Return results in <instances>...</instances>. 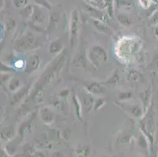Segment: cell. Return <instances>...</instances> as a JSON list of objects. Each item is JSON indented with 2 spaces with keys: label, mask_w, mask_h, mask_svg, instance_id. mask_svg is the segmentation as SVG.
Wrapping results in <instances>:
<instances>
[{
  "label": "cell",
  "mask_w": 158,
  "mask_h": 157,
  "mask_svg": "<svg viewBox=\"0 0 158 157\" xmlns=\"http://www.w3.org/2000/svg\"><path fill=\"white\" fill-rule=\"evenodd\" d=\"M141 47V42L134 38H124L120 40L118 48V55L120 58L130 59L134 54H137Z\"/></svg>",
  "instance_id": "obj_1"
},
{
  "label": "cell",
  "mask_w": 158,
  "mask_h": 157,
  "mask_svg": "<svg viewBox=\"0 0 158 157\" xmlns=\"http://www.w3.org/2000/svg\"><path fill=\"white\" fill-rule=\"evenodd\" d=\"M87 57L94 67H99L103 63L107 62L109 59L107 51L101 45H94L90 47L87 53Z\"/></svg>",
  "instance_id": "obj_2"
},
{
  "label": "cell",
  "mask_w": 158,
  "mask_h": 157,
  "mask_svg": "<svg viewBox=\"0 0 158 157\" xmlns=\"http://www.w3.org/2000/svg\"><path fill=\"white\" fill-rule=\"evenodd\" d=\"M80 15L77 9H73L70 15L69 24V45L70 47L74 48L78 42L79 33H80Z\"/></svg>",
  "instance_id": "obj_3"
},
{
  "label": "cell",
  "mask_w": 158,
  "mask_h": 157,
  "mask_svg": "<svg viewBox=\"0 0 158 157\" xmlns=\"http://www.w3.org/2000/svg\"><path fill=\"white\" fill-rule=\"evenodd\" d=\"M36 43L35 35L31 31H27L15 41L14 47L18 51L25 52L32 50Z\"/></svg>",
  "instance_id": "obj_4"
},
{
  "label": "cell",
  "mask_w": 158,
  "mask_h": 157,
  "mask_svg": "<svg viewBox=\"0 0 158 157\" xmlns=\"http://www.w3.org/2000/svg\"><path fill=\"white\" fill-rule=\"evenodd\" d=\"M116 105L131 117L140 119L145 115L144 109L143 106L139 105H134V104H130L127 102L120 101L116 102Z\"/></svg>",
  "instance_id": "obj_5"
},
{
  "label": "cell",
  "mask_w": 158,
  "mask_h": 157,
  "mask_svg": "<svg viewBox=\"0 0 158 157\" xmlns=\"http://www.w3.org/2000/svg\"><path fill=\"white\" fill-rule=\"evenodd\" d=\"M38 116L40 119L45 124H52L55 120V113L51 109L47 106L41 107L38 111Z\"/></svg>",
  "instance_id": "obj_6"
},
{
  "label": "cell",
  "mask_w": 158,
  "mask_h": 157,
  "mask_svg": "<svg viewBox=\"0 0 158 157\" xmlns=\"http://www.w3.org/2000/svg\"><path fill=\"white\" fill-rule=\"evenodd\" d=\"M104 83L95 81H87L84 83L86 91L92 95H101L105 93L106 87Z\"/></svg>",
  "instance_id": "obj_7"
},
{
  "label": "cell",
  "mask_w": 158,
  "mask_h": 157,
  "mask_svg": "<svg viewBox=\"0 0 158 157\" xmlns=\"http://www.w3.org/2000/svg\"><path fill=\"white\" fill-rule=\"evenodd\" d=\"M46 10L40 6L34 5V11H33L32 16L31 17V21L33 24L40 25L45 21L47 14H46Z\"/></svg>",
  "instance_id": "obj_8"
},
{
  "label": "cell",
  "mask_w": 158,
  "mask_h": 157,
  "mask_svg": "<svg viewBox=\"0 0 158 157\" xmlns=\"http://www.w3.org/2000/svg\"><path fill=\"white\" fill-rule=\"evenodd\" d=\"M40 63H41V58L37 54H32L26 60V67L24 71L29 74L34 72L40 68Z\"/></svg>",
  "instance_id": "obj_9"
},
{
  "label": "cell",
  "mask_w": 158,
  "mask_h": 157,
  "mask_svg": "<svg viewBox=\"0 0 158 157\" xmlns=\"http://www.w3.org/2000/svg\"><path fill=\"white\" fill-rule=\"evenodd\" d=\"M80 97H81L80 101H81L84 112L85 114L90 113L91 110H93V109H94V99L93 98L92 94H90L88 92L86 91V93H83Z\"/></svg>",
  "instance_id": "obj_10"
},
{
  "label": "cell",
  "mask_w": 158,
  "mask_h": 157,
  "mask_svg": "<svg viewBox=\"0 0 158 157\" xmlns=\"http://www.w3.org/2000/svg\"><path fill=\"white\" fill-rule=\"evenodd\" d=\"M84 8H85V10L91 16V18L100 20V21H103L106 22V16L101 10V9L89 5V4H85Z\"/></svg>",
  "instance_id": "obj_11"
},
{
  "label": "cell",
  "mask_w": 158,
  "mask_h": 157,
  "mask_svg": "<svg viewBox=\"0 0 158 157\" xmlns=\"http://www.w3.org/2000/svg\"><path fill=\"white\" fill-rule=\"evenodd\" d=\"M64 49V43L61 38L53 40L48 47V51L51 54H59Z\"/></svg>",
  "instance_id": "obj_12"
},
{
  "label": "cell",
  "mask_w": 158,
  "mask_h": 157,
  "mask_svg": "<svg viewBox=\"0 0 158 157\" xmlns=\"http://www.w3.org/2000/svg\"><path fill=\"white\" fill-rule=\"evenodd\" d=\"M139 96H140V99L142 101V103H143V107L144 109L145 113H146L148 109L150 107V104H151L152 101V92L151 89H150V86H149V88L147 90L142 92L139 94Z\"/></svg>",
  "instance_id": "obj_13"
},
{
  "label": "cell",
  "mask_w": 158,
  "mask_h": 157,
  "mask_svg": "<svg viewBox=\"0 0 158 157\" xmlns=\"http://www.w3.org/2000/svg\"><path fill=\"white\" fill-rule=\"evenodd\" d=\"M72 100H73L74 110L75 112H76V116H77V119L80 121H81V122H83V112L84 111H83V106H82L80 98L76 93H73Z\"/></svg>",
  "instance_id": "obj_14"
},
{
  "label": "cell",
  "mask_w": 158,
  "mask_h": 157,
  "mask_svg": "<svg viewBox=\"0 0 158 157\" xmlns=\"http://www.w3.org/2000/svg\"><path fill=\"white\" fill-rule=\"evenodd\" d=\"M92 19V23L94 24V28L99 31L100 32L103 33V34L106 35H112L113 34V31H112L111 28L109 27L106 22L103 21H100V20L94 19V18H91Z\"/></svg>",
  "instance_id": "obj_15"
},
{
  "label": "cell",
  "mask_w": 158,
  "mask_h": 157,
  "mask_svg": "<svg viewBox=\"0 0 158 157\" xmlns=\"http://www.w3.org/2000/svg\"><path fill=\"white\" fill-rule=\"evenodd\" d=\"M28 90H29V86H22L18 91L14 93V97H13V101L12 102H11V104L14 105H17V104L19 103L24 97H25V96H26L27 93H28Z\"/></svg>",
  "instance_id": "obj_16"
},
{
  "label": "cell",
  "mask_w": 158,
  "mask_h": 157,
  "mask_svg": "<svg viewBox=\"0 0 158 157\" xmlns=\"http://www.w3.org/2000/svg\"><path fill=\"white\" fill-rule=\"evenodd\" d=\"M22 82L20 80L19 78L17 76H14L10 79V80L8 83L7 87L9 91L13 92V93H16L17 91L20 90L22 87Z\"/></svg>",
  "instance_id": "obj_17"
},
{
  "label": "cell",
  "mask_w": 158,
  "mask_h": 157,
  "mask_svg": "<svg viewBox=\"0 0 158 157\" xmlns=\"http://www.w3.org/2000/svg\"><path fill=\"white\" fill-rule=\"evenodd\" d=\"M115 6L118 10H131L134 6V2L131 0H115Z\"/></svg>",
  "instance_id": "obj_18"
},
{
  "label": "cell",
  "mask_w": 158,
  "mask_h": 157,
  "mask_svg": "<svg viewBox=\"0 0 158 157\" xmlns=\"http://www.w3.org/2000/svg\"><path fill=\"white\" fill-rule=\"evenodd\" d=\"M116 19L120 24L124 27H130L132 24V21L131 17L124 14H116Z\"/></svg>",
  "instance_id": "obj_19"
},
{
  "label": "cell",
  "mask_w": 158,
  "mask_h": 157,
  "mask_svg": "<svg viewBox=\"0 0 158 157\" xmlns=\"http://www.w3.org/2000/svg\"><path fill=\"white\" fill-rule=\"evenodd\" d=\"M104 2V9L107 12L109 17H113L114 14V4L115 0H103Z\"/></svg>",
  "instance_id": "obj_20"
},
{
  "label": "cell",
  "mask_w": 158,
  "mask_h": 157,
  "mask_svg": "<svg viewBox=\"0 0 158 157\" xmlns=\"http://www.w3.org/2000/svg\"><path fill=\"white\" fill-rule=\"evenodd\" d=\"M33 11H34V5L28 4V6L20 10V15L25 19H28V18H31L32 16Z\"/></svg>",
  "instance_id": "obj_21"
},
{
  "label": "cell",
  "mask_w": 158,
  "mask_h": 157,
  "mask_svg": "<svg viewBox=\"0 0 158 157\" xmlns=\"http://www.w3.org/2000/svg\"><path fill=\"white\" fill-rule=\"evenodd\" d=\"M127 80L131 82H136L140 81L141 79H142V74H141L139 72L134 70V69H131V70H129L128 72L127 75Z\"/></svg>",
  "instance_id": "obj_22"
},
{
  "label": "cell",
  "mask_w": 158,
  "mask_h": 157,
  "mask_svg": "<svg viewBox=\"0 0 158 157\" xmlns=\"http://www.w3.org/2000/svg\"><path fill=\"white\" fill-rule=\"evenodd\" d=\"M119 80H120V76H119L117 71L116 70V71L113 72V73L111 75V76L103 83H104L105 86H106V85H108V86H109V85H110V86H116V85L117 84V83L119 82Z\"/></svg>",
  "instance_id": "obj_23"
},
{
  "label": "cell",
  "mask_w": 158,
  "mask_h": 157,
  "mask_svg": "<svg viewBox=\"0 0 158 157\" xmlns=\"http://www.w3.org/2000/svg\"><path fill=\"white\" fill-rule=\"evenodd\" d=\"M133 93L131 91H123L119 93L118 96V100L120 102H127L128 101L131 100L133 98Z\"/></svg>",
  "instance_id": "obj_24"
},
{
  "label": "cell",
  "mask_w": 158,
  "mask_h": 157,
  "mask_svg": "<svg viewBox=\"0 0 158 157\" xmlns=\"http://www.w3.org/2000/svg\"><path fill=\"white\" fill-rule=\"evenodd\" d=\"M106 104V100L104 97H98L94 100V109L93 110L97 112V111L100 110L101 109H102Z\"/></svg>",
  "instance_id": "obj_25"
},
{
  "label": "cell",
  "mask_w": 158,
  "mask_h": 157,
  "mask_svg": "<svg viewBox=\"0 0 158 157\" xmlns=\"http://www.w3.org/2000/svg\"><path fill=\"white\" fill-rule=\"evenodd\" d=\"M31 1L34 2L35 5L44 7V8L47 9V10H50L52 8V6L49 2L48 0H31Z\"/></svg>",
  "instance_id": "obj_26"
},
{
  "label": "cell",
  "mask_w": 158,
  "mask_h": 157,
  "mask_svg": "<svg viewBox=\"0 0 158 157\" xmlns=\"http://www.w3.org/2000/svg\"><path fill=\"white\" fill-rule=\"evenodd\" d=\"M12 2L14 6L19 10L28 5V0H12Z\"/></svg>",
  "instance_id": "obj_27"
},
{
  "label": "cell",
  "mask_w": 158,
  "mask_h": 157,
  "mask_svg": "<svg viewBox=\"0 0 158 157\" xmlns=\"http://www.w3.org/2000/svg\"><path fill=\"white\" fill-rule=\"evenodd\" d=\"M14 68L17 69V70H24L25 67H26V61L22 59H19V60H15L14 62Z\"/></svg>",
  "instance_id": "obj_28"
},
{
  "label": "cell",
  "mask_w": 158,
  "mask_h": 157,
  "mask_svg": "<svg viewBox=\"0 0 158 157\" xmlns=\"http://www.w3.org/2000/svg\"><path fill=\"white\" fill-rule=\"evenodd\" d=\"M149 24L150 26H158V10L153 13L149 20Z\"/></svg>",
  "instance_id": "obj_29"
},
{
  "label": "cell",
  "mask_w": 158,
  "mask_h": 157,
  "mask_svg": "<svg viewBox=\"0 0 158 157\" xmlns=\"http://www.w3.org/2000/svg\"><path fill=\"white\" fill-rule=\"evenodd\" d=\"M14 71H15V69L14 68V67L7 65L3 62H1V73H10Z\"/></svg>",
  "instance_id": "obj_30"
},
{
  "label": "cell",
  "mask_w": 158,
  "mask_h": 157,
  "mask_svg": "<svg viewBox=\"0 0 158 157\" xmlns=\"http://www.w3.org/2000/svg\"><path fill=\"white\" fill-rule=\"evenodd\" d=\"M14 129L12 126H8V127H5L1 131V135L6 137H10V135L14 134Z\"/></svg>",
  "instance_id": "obj_31"
},
{
  "label": "cell",
  "mask_w": 158,
  "mask_h": 157,
  "mask_svg": "<svg viewBox=\"0 0 158 157\" xmlns=\"http://www.w3.org/2000/svg\"><path fill=\"white\" fill-rule=\"evenodd\" d=\"M139 4L143 9H147L149 8V6H151V1L150 0H139Z\"/></svg>",
  "instance_id": "obj_32"
},
{
  "label": "cell",
  "mask_w": 158,
  "mask_h": 157,
  "mask_svg": "<svg viewBox=\"0 0 158 157\" xmlns=\"http://www.w3.org/2000/svg\"><path fill=\"white\" fill-rule=\"evenodd\" d=\"M69 94V90H61V93H59L60 97H66Z\"/></svg>",
  "instance_id": "obj_33"
},
{
  "label": "cell",
  "mask_w": 158,
  "mask_h": 157,
  "mask_svg": "<svg viewBox=\"0 0 158 157\" xmlns=\"http://www.w3.org/2000/svg\"><path fill=\"white\" fill-rule=\"evenodd\" d=\"M154 34H155V35H156V36L158 38V26H156V28H155Z\"/></svg>",
  "instance_id": "obj_34"
},
{
  "label": "cell",
  "mask_w": 158,
  "mask_h": 157,
  "mask_svg": "<svg viewBox=\"0 0 158 157\" xmlns=\"http://www.w3.org/2000/svg\"><path fill=\"white\" fill-rule=\"evenodd\" d=\"M155 64H156V67L158 68V55H157V57H156V59H155Z\"/></svg>",
  "instance_id": "obj_35"
},
{
  "label": "cell",
  "mask_w": 158,
  "mask_h": 157,
  "mask_svg": "<svg viewBox=\"0 0 158 157\" xmlns=\"http://www.w3.org/2000/svg\"><path fill=\"white\" fill-rule=\"evenodd\" d=\"M151 2H153L154 4H158V0H150Z\"/></svg>",
  "instance_id": "obj_36"
},
{
  "label": "cell",
  "mask_w": 158,
  "mask_h": 157,
  "mask_svg": "<svg viewBox=\"0 0 158 157\" xmlns=\"http://www.w3.org/2000/svg\"><path fill=\"white\" fill-rule=\"evenodd\" d=\"M4 5V0H1V9H2V7Z\"/></svg>",
  "instance_id": "obj_37"
}]
</instances>
